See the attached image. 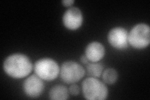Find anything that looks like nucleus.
<instances>
[{
	"mask_svg": "<svg viewBox=\"0 0 150 100\" xmlns=\"http://www.w3.org/2000/svg\"><path fill=\"white\" fill-rule=\"evenodd\" d=\"M128 43L134 48H146L150 43V28L146 23H138L128 33Z\"/></svg>",
	"mask_w": 150,
	"mask_h": 100,
	"instance_id": "obj_4",
	"label": "nucleus"
},
{
	"mask_svg": "<svg viewBox=\"0 0 150 100\" xmlns=\"http://www.w3.org/2000/svg\"><path fill=\"white\" fill-rule=\"evenodd\" d=\"M118 78V73L117 71L112 68H106L104 70L102 73V78L103 82L108 84L115 83Z\"/></svg>",
	"mask_w": 150,
	"mask_h": 100,
	"instance_id": "obj_12",
	"label": "nucleus"
},
{
	"mask_svg": "<svg viewBox=\"0 0 150 100\" xmlns=\"http://www.w3.org/2000/svg\"><path fill=\"white\" fill-rule=\"evenodd\" d=\"M74 3V0H63V1H62L63 5L66 7H70L73 5Z\"/></svg>",
	"mask_w": 150,
	"mask_h": 100,
	"instance_id": "obj_14",
	"label": "nucleus"
},
{
	"mask_svg": "<svg viewBox=\"0 0 150 100\" xmlns=\"http://www.w3.org/2000/svg\"><path fill=\"white\" fill-rule=\"evenodd\" d=\"M64 26L69 30H76L80 28L83 21V15L80 9L78 7H70L63 16Z\"/></svg>",
	"mask_w": 150,
	"mask_h": 100,
	"instance_id": "obj_8",
	"label": "nucleus"
},
{
	"mask_svg": "<svg viewBox=\"0 0 150 100\" xmlns=\"http://www.w3.org/2000/svg\"><path fill=\"white\" fill-rule=\"evenodd\" d=\"M69 91L67 87L63 84L53 86L50 90L49 98L54 100H66L68 98Z\"/></svg>",
	"mask_w": 150,
	"mask_h": 100,
	"instance_id": "obj_10",
	"label": "nucleus"
},
{
	"mask_svg": "<svg viewBox=\"0 0 150 100\" xmlns=\"http://www.w3.org/2000/svg\"><path fill=\"white\" fill-rule=\"evenodd\" d=\"M69 94H71L72 96H78L80 93V88L76 83L71 84L68 88Z\"/></svg>",
	"mask_w": 150,
	"mask_h": 100,
	"instance_id": "obj_13",
	"label": "nucleus"
},
{
	"mask_svg": "<svg viewBox=\"0 0 150 100\" xmlns=\"http://www.w3.org/2000/svg\"><path fill=\"white\" fill-rule=\"evenodd\" d=\"M60 77L67 84L79 82L85 74V70L79 63L74 61H64L60 67Z\"/></svg>",
	"mask_w": 150,
	"mask_h": 100,
	"instance_id": "obj_5",
	"label": "nucleus"
},
{
	"mask_svg": "<svg viewBox=\"0 0 150 100\" xmlns=\"http://www.w3.org/2000/svg\"><path fill=\"white\" fill-rule=\"evenodd\" d=\"M86 71L88 74L91 77L100 78L104 71V66L99 62L96 63H89L86 65Z\"/></svg>",
	"mask_w": 150,
	"mask_h": 100,
	"instance_id": "obj_11",
	"label": "nucleus"
},
{
	"mask_svg": "<svg viewBox=\"0 0 150 100\" xmlns=\"http://www.w3.org/2000/svg\"><path fill=\"white\" fill-rule=\"evenodd\" d=\"M105 48L100 42L92 41L86 46L84 55L92 63L99 62L105 55Z\"/></svg>",
	"mask_w": 150,
	"mask_h": 100,
	"instance_id": "obj_9",
	"label": "nucleus"
},
{
	"mask_svg": "<svg viewBox=\"0 0 150 100\" xmlns=\"http://www.w3.org/2000/svg\"><path fill=\"white\" fill-rule=\"evenodd\" d=\"M84 97L88 100H104L108 96V89L105 84L97 78H86L81 84Z\"/></svg>",
	"mask_w": 150,
	"mask_h": 100,
	"instance_id": "obj_2",
	"label": "nucleus"
},
{
	"mask_svg": "<svg viewBox=\"0 0 150 100\" xmlns=\"http://www.w3.org/2000/svg\"><path fill=\"white\" fill-rule=\"evenodd\" d=\"M80 61L81 62V63L84 65H88L89 63H90V61L88 60L85 55H83L82 56H81Z\"/></svg>",
	"mask_w": 150,
	"mask_h": 100,
	"instance_id": "obj_15",
	"label": "nucleus"
},
{
	"mask_svg": "<svg viewBox=\"0 0 150 100\" xmlns=\"http://www.w3.org/2000/svg\"><path fill=\"white\" fill-rule=\"evenodd\" d=\"M3 70L9 77L15 79L28 77L33 69L29 57L23 53H13L7 56L3 62Z\"/></svg>",
	"mask_w": 150,
	"mask_h": 100,
	"instance_id": "obj_1",
	"label": "nucleus"
},
{
	"mask_svg": "<svg viewBox=\"0 0 150 100\" xmlns=\"http://www.w3.org/2000/svg\"><path fill=\"white\" fill-rule=\"evenodd\" d=\"M45 89L43 80L35 74L27 77L23 83V90L27 96L36 98L40 96Z\"/></svg>",
	"mask_w": 150,
	"mask_h": 100,
	"instance_id": "obj_7",
	"label": "nucleus"
},
{
	"mask_svg": "<svg viewBox=\"0 0 150 100\" xmlns=\"http://www.w3.org/2000/svg\"><path fill=\"white\" fill-rule=\"evenodd\" d=\"M35 74L46 82H51L57 78L60 72L58 63L50 58L38 60L33 66Z\"/></svg>",
	"mask_w": 150,
	"mask_h": 100,
	"instance_id": "obj_3",
	"label": "nucleus"
},
{
	"mask_svg": "<svg viewBox=\"0 0 150 100\" xmlns=\"http://www.w3.org/2000/svg\"><path fill=\"white\" fill-rule=\"evenodd\" d=\"M128 32L126 28L116 26L111 28L108 33V41L114 48L123 50L128 47Z\"/></svg>",
	"mask_w": 150,
	"mask_h": 100,
	"instance_id": "obj_6",
	"label": "nucleus"
}]
</instances>
